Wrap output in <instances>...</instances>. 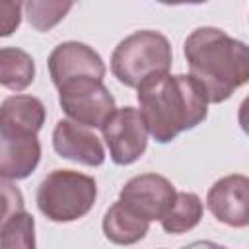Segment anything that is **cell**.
Instances as JSON below:
<instances>
[{
    "label": "cell",
    "mask_w": 249,
    "mask_h": 249,
    "mask_svg": "<svg viewBox=\"0 0 249 249\" xmlns=\"http://www.w3.org/2000/svg\"><path fill=\"white\" fill-rule=\"evenodd\" d=\"M53 148L60 158L88 167H99L105 161V148L97 134L68 119L56 123L53 130Z\"/></svg>",
    "instance_id": "obj_10"
},
{
    "label": "cell",
    "mask_w": 249,
    "mask_h": 249,
    "mask_svg": "<svg viewBox=\"0 0 249 249\" xmlns=\"http://www.w3.org/2000/svg\"><path fill=\"white\" fill-rule=\"evenodd\" d=\"M49 74L53 84L58 88L78 80L103 82L105 62L97 51L80 41H64L49 54Z\"/></svg>",
    "instance_id": "obj_7"
},
{
    "label": "cell",
    "mask_w": 249,
    "mask_h": 249,
    "mask_svg": "<svg viewBox=\"0 0 249 249\" xmlns=\"http://www.w3.org/2000/svg\"><path fill=\"white\" fill-rule=\"evenodd\" d=\"M41 160V142L31 136H6L0 134V177L19 181L29 177Z\"/></svg>",
    "instance_id": "obj_12"
},
{
    "label": "cell",
    "mask_w": 249,
    "mask_h": 249,
    "mask_svg": "<svg viewBox=\"0 0 249 249\" xmlns=\"http://www.w3.org/2000/svg\"><path fill=\"white\" fill-rule=\"evenodd\" d=\"M173 62V51L165 35L142 29L124 37L111 54V72L126 88H138L142 82L167 74Z\"/></svg>",
    "instance_id": "obj_3"
},
{
    "label": "cell",
    "mask_w": 249,
    "mask_h": 249,
    "mask_svg": "<svg viewBox=\"0 0 249 249\" xmlns=\"http://www.w3.org/2000/svg\"><path fill=\"white\" fill-rule=\"evenodd\" d=\"M58 103L68 121L88 128H101L117 109L115 97L97 80H78L58 88Z\"/></svg>",
    "instance_id": "obj_5"
},
{
    "label": "cell",
    "mask_w": 249,
    "mask_h": 249,
    "mask_svg": "<svg viewBox=\"0 0 249 249\" xmlns=\"http://www.w3.org/2000/svg\"><path fill=\"white\" fill-rule=\"evenodd\" d=\"M202 214H204V206H202L200 196L195 193L181 191V193H175L171 206L167 208V212L163 214L160 222L165 233L179 235L198 226V222L202 220Z\"/></svg>",
    "instance_id": "obj_15"
},
{
    "label": "cell",
    "mask_w": 249,
    "mask_h": 249,
    "mask_svg": "<svg viewBox=\"0 0 249 249\" xmlns=\"http://www.w3.org/2000/svg\"><path fill=\"white\" fill-rule=\"evenodd\" d=\"M181 249H226V247L218 245L214 241H208V239H200V241H193V243H189V245H185Z\"/></svg>",
    "instance_id": "obj_20"
},
{
    "label": "cell",
    "mask_w": 249,
    "mask_h": 249,
    "mask_svg": "<svg viewBox=\"0 0 249 249\" xmlns=\"http://www.w3.org/2000/svg\"><path fill=\"white\" fill-rule=\"evenodd\" d=\"M136 99L148 134L160 144L198 126L208 115L204 91L189 74L154 76L136 88Z\"/></svg>",
    "instance_id": "obj_1"
},
{
    "label": "cell",
    "mask_w": 249,
    "mask_h": 249,
    "mask_svg": "<svg viewBox=\"0 0 249 249\" xmlns=\"http://www.w3.org/2000/svg\"><path fill=\"white\" fill-rule=\"evenodd\" d=\"M21 4L0 0V37H10L21 23Z\"/></svg>",
    "instance_id": "obj_19"
},
{
    "label": "cell",
    "mask_w": 249,
    "mask_h": 249,
    "mask_svg": "<svg viewBox=\"0 0 249 249\" xmlns=\"http://www.w3.org/2000/svg\"><path fill=\"white\" fill-rule=\"evenodd\" d=\"M47 109L41 99L25 93H16L0 103V134L31 136L43 128Z\"/></svg>",
    "instance_id": "obj_11"
},
{
    "label": "cell",
    "mask_w": 249,
    "mask_h": 249,
    "mask_svg": "<svg viewBox=\"0 0 249 249\" xmlns=\"http://www.w3.org/2000/svg\"><path fill=\"white\" fill-rule=\"evenodd\" d=\"M95 198V179L72 169H54L37 187V206L51 222L66 224L84 218Z\"/></svg>",
    "instance_id": "obj_4"
},
{
    "label": "cell",
    "mask_w": 249,
    "mask_h": 249,
    "mask_svg": "<svg viewBox=\"0 0 249 249\" xmlns=\"http://www.w3.org/2000/svg\"><path fill=\"white\" fill-rule=\"evenodd\" d=\"M189 76L202 88L208 103H222L249 80V51L218 27H196L183 45Z\"/></svg>",
    "instance_id": "obj_2"
},
{
    "label": "cell",
    "mask_w": 249,
    "mask_h": 249,
    "mask_svg": "<svg viewBox=\"0 0 249 249\" xmlns=\"http://www.w3.org/2000/svg\"><path fill=\"white\" fill-rule=\"evenodd\" d=\"M109 156L117 165H130L140 160L148 148V130L138 109L126 105L115 113L101 126Z\"/></svg>",
    "instance_id": "obj_6"
},
{
    "label": "cell",
    "mask_w": 249,
    "mask_h": 249,
    "mask_svg": "<svg viewBox=\"0 0 249 249\" xmlns=\"http://www.w3.org/2000/svg\"><path fill=\"white\" fill-rule=\"evenodd\" d=\"M105 237L115 245H134L146 237L150 230V222L132 212L126 204L117 200L111 204L101 222Z\"/></svg>",
    "instance_id": "obj_13"
},
{
    "label": "cell",
    "mask_w": 249,
    "mask_h": 249,
    "mask_svg": "<svg viewBox=\"0 0 249 249\" xmlns=\"http://www.w3.org/2000/svg\"><path fill=\"white\" fill-rule=\"evenodd\" d=\"M35 80V60L18 47L0 49V86L10 91H23Z\"/></svg>",
    "instance_id": "obj_14"
},
{
    "label": "cell",
    "mask_w": 249,
    "mask_h": 249,
    "mask_svg": "<svg viewBox=\"0 0 249 249\" xmlns=\"http://www.w3.org/2000/svg\"><path fill=\"white\" fill-rule=\"evenodd\" d=\"M206 206L218 222L230 228H245L249 224V179L241 173L218 179L208 189Z\"/></svg>",
    "instance_id": "obj_9"
},
{
    "label": "cell",
    "mask_w": 249,
    "mask_h": 249,
    "mask_svg": "<svg viewBox=\"0 0 249 249\" xmlns=\"http://www.w3.org/2000/svg\"><path fill=\"white\" fill-rule=\"evenodd\" d=\"M23 195L8 179L0 177V231L19 212H23Z\"/></svg>",
    "instance_id": "obj_18"
},
{
    "label": "cell",
    "mask_w": 249,
    "mask_h": 249,
    "mask_svg": "<svg viewBox=\"0 0 249 249\" xmlns=\"http://www.w3.org/2000/svg\"><path fill=\"white\" fill-rule=\"evenodd\" d=\"M175 187L169 179L158 173H142L124 183L119 200L126 204L146 222L161 220L175 198Z\"/></svg>",
    "instance_id": "obj_8"
},
{
    "label": "cell",
    "mask_w": 249,
    "mask_h": 249,
    "mask_svg": "<svg viewBox=\"0 0 249 249\" xmlns=\"http://www.w3.org/2000/svg\"><path fill=\"white\" fill-rule=\"evenodd\" d=\"M72 2H51V0H29L21 4L25 10L27 21L37 31H51L58 21L64 19V16L72 10Z\"/></svg>",
    "instance_id": "obj_16"
},
{
    "label": "cell",
    "mask_w": 249,
    "mask_h": 249,
    "mask_svg": "<svg viewBox=\"0 0 249 249\" xmlns=\"http://www.w3.org/2000/svg\"><path fill=\"white\" fill-rule=\"evenodd\" d=\"M0 249H35V220L29 212H19L2 228Z\"/></svg>",
    "instance_id": "obj_17"
}]
</instances>
